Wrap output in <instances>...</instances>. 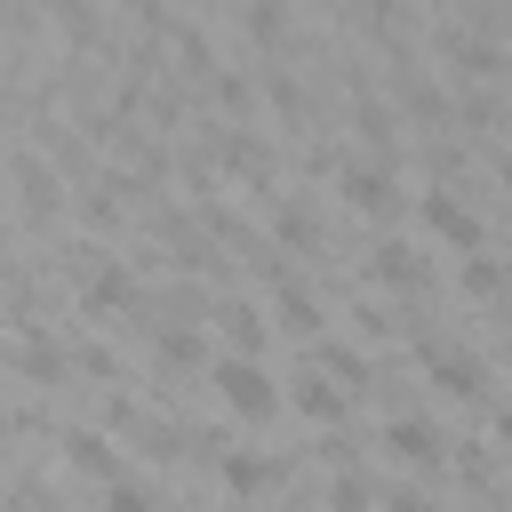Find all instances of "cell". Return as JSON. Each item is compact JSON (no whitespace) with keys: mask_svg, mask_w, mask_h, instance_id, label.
Masks as SVG:
<instances>
[{"mask_svg":"<svg viewBox=\"0 0 512 512\" xmlns=\"http://www.w3.org/2000/svg\"><path fill=\"white\" fill-rule=\"evenodd\" d=\"M56 448H64V464H72L80 480H96V488L128 472V464H120V440H112L104 424H64V432H56Z\"/></svg>","mask_w":512,"mask_h":512,"instance_id":"cell-8","label":"cell"},{"mask_svg":"<svg viewBox=\"0 0 512 512\" xmlns=\"http://www.w3.org/2000/svg\"><path fill=\"white\" fill-rule=\"evenodd\" d=\"M336 192H344V208L368 216V224H392V216H400V168H392V160H352V168L336 176Z\"/></svg>","mask_w":512,"mask_h":512,"instance_id":"cell-3","label":"cell"},{"mask_svg":"<svg viewBox=\"0 0 512 512\" xmlns=\"http://www.w3.org/2000/svg\"><path fill=\"white\" fill-rule=\"evenodd\" d=\"M8 432H16V424H8V408H0V448H8Z\"/></svg>","mask_w":512,"mask_h":512,"instance_id":"cell-25","label":"cell"},{"mask_svg":"<svg viewBox=\"0 0 512 512\" xmlns=\"http://www.w3.org/2000/svg\"><path fill=\"white\" fill-rule=\"evenodd\" d=\"M416 216H424V232H432V240H440L448 256H472V248L488 240V232H480V216H472V208H464V200H456L448 184H432V192L416 200Z\"/></svg>","mask_w":512,"mask_h":512,"instance_id":"cell-6","label":"cell"},{"mask_svg":"<svg viewBox=\"0 0 512 512\" xmlns=\"http://www.w3.org/2000/svg\"><path fill=\"white\" fill-rule=\"evenodd\" d=\"M208 96H216L224 120H248V112H256V80H248L240 64H216V72H208Z\"/></svg>","mask_w":512,"mask_h":512,"instance_id":"cell-21","label":"cell"},{"mask_svg":"<svg viewBox=\"0 0 512 512\" xmlns=\"http://www.w3.org/2000/svg\"><path fill=\"white\" fill-rule=\"evenodd\" d=\"M312 368H328L344 392H360V384L376 376V368H368V352H352V344H344V336H328V328L312 336Z\"/></svg>","mask_w":512,"mask_h":512,"instance_id":"cell-18","label":"cell"},{"mask_svg":"<svg viewBox=\"0 0 512 512\" xmlns=\"http://www.w3.org/2000/svg\"><path fill=\"white\" fill-rule=\"evenodd\" d=\"M240 32L272 56V48H280V32H288V8H280V0H240Z\"/></svg>","mask_w":512,"mask_h":512,"instance_id":"cell-22","label":"cell"},{"mask_svg":"<svg viewBox=\"0 0 512 512\" xmlns=\"http://www.w3.org/2000/svg\"><path fill=\"white\" fill-rule=\"evenodd\" d=\"M352 136L368 144V160H392V168H400V112H392V104L360 96V104H352Z\"/></svg>","mask_w":512,"mask_h":512,"instance_id":"cell-14","label":"cell"},{"mask_svg":"<svg viewBox=\"0 0 512 512\" xmlns=\"http://www.w3.org/2000/svg\"><path fill=\"white\" fill-rule=\"evenodd\" d=\"M384 456L424 472V464H448V440H440L432 416H384Z\"/></svg>","mask_w":512,"mask_h":512,"instance_id":"cell-11","label":"cell"},{"mask_svg":"<svg viewBox=\"0 0 512 512\" xmlns=\"http://www.w3.org/2000/svg\"><path fill=\"white\" fill-rule=\"evenodd\" d=\"M8 368L24 376V384H40V392H56L64 376H72V352L48 336V320H16L8 328Z\"/></svg>","mask_w":512,"mask_h":512,"instance_id":"cell-2","label":"cell"},{"mask_svg":"<svg viewBox=\"0 0 512 512\" xmlns=\"http://www.w3.org/2000/svg\"><path fill=\"white\" fill-rule=\"evenodd\" d=\"M40 16H48V32H56L72 56H88V48H96V0H48Z\"/></svg>","mask_w":512,"mask_h":512,"instance_id":"cell-19","label":"cell"},{"mask_svg":"<svg viewBox=\"0 0 512 512\" xmlns=\"http://www.w3.org/2000/svg\"><path fill=\"white\" fill-rule=\"evenodd\" d=\"M416 352H424V376H432V392L440 400H480L488 392V368L472 360V352H456V344H440V336H416Z\"/></svg>","mask_w":512,"mask_h":512,"instance_id":"cell-5","label":"cell"},{"mask_svg":"<svg viewBox=\"0 0 512 512\" xmlns=\"http://www.w3.org/2000/svg\"><path fill=\"white\" fill-rule=\"evenodd\" d=\"M360 272H368L376 288H424V256H416L408 240H392V232L368 248V264H360Z\"/></svg>","mask_w":512,"mask_h":512,"instance_id":"cell-16","label":"cell"},{"mask_svg":"<svg viewBox=\"0 0 512 512\" xmlns=\"http://www.w3.org/2000/svg\"><path fill=\"white\" fill-rule=\"evenodd\" d=\"M432 48H440V64H456V80H512V56L480 32H464V24H448Z\"/></svg>","mask_w":512,"mask_h":512,"instance_id":"cell-9","label":"cell"},{"mask_svg":"<svg viewBox=\"0 0 512 512\" xmlns=\"http://www.w3.org/2000/svg\"><path fill=\"white\" fill-rule=\"evenodd\" d=\"M72 368H80V376H120V352H112V344H80Z\"/></svg>","mask_w":512,"mask_h":512,"instance_id":"cell-23","label":"cell"},{"mask_svg":"<svg viewBox=\"0 0 512 512\" xmlns=\"http://www.w3.org/2000/svg\"><path fill=\"white\" fill-rule=\"evenodd\" d=\"M264 216H272V240H280L288 256H312V248H320V216H312L296 192H272V208H264Z\"/></svg>","mask_w":512,"mask_h":512,"instance_id":"cell-15","label":"cell"},{"mask_svg":"<svg viewBox=\"0 0 512 512\" xmlns=\"http://www.w3.org/2000/svg\"><path fill=\"white\" fill-rule=\"evenodd\" d=\"M456 288H464L472 304H504V296H512V264H496L488 248H472V256H456Z\"/></svg>","mask_w":512,"mask_h":512,"instance_id":"cell-17","label":"cell"},{"mask_svg":"<svg viewBox=\"0 0 512 512\" xmlns=\"http://www.w3.org/2000/svg\"><path fill=\"white\" fill-rule=\"evenodd\" d=\"M128 304H136L128 256H96V264L80 272V312H88V320H112V312H128Z\"/></svg>","mask_w":512,"mask_h":512,"instance_id":"cell-10","label":"cell"},{"mask_svg":"<svg viewBox=\"0 0 512 512\" xmlns=\"http://www.w3.org/2000/svg\"><path fill=\"white\" fill-rule=\"evenodd\" d=\"M216 168H224V176H240V184H264V192H272V176H280L272 144H264V136H248V128H224V136H216Z\"/></svg>","mask_w":512,"mask_h":512,"instance_id":"cell-12","label":"cell"},{"mask_svg":"<svg viewBox=\"0 0 512 512\" xmlns=\"http://www.w3.org/2000/svg\"><path fill=\"white\" fill-rule=\"evenodd\" d=\"M264 296H272V320H280L288 336H320V328H328L320 296H312V288L296 280V264H280V256L264 264Z\"/></svg>","mask_w":512,"mask_h":512,"instance_id":"cell-4","label":"cell"},{"mask_svg":"<svg viewBox=\"0 0 512 512\" xmlns=\"http://www.w3.org/2000/svg\"><path fill=\"white\" fill-rule=\"evenodd\" d=\"M216 336H224V352H264V336H272V328H264V312H256V304H240V296H232V304H216Z\"/></svg>","mask_w":512,"mask_h":512,"instance_id":"cell-20","label":"cell"},{"mask_svg":"<svg viewBox=\"0 0 512 512\" xmlns=\"http://www.w3.org/2000/svg\"><path fill=\"white\" fill-rule=\"evenodd\" d=\"M216 480H224V496H272L280 488V464L256 456V448H216Z\"/></svg>","mask_w":512,"mask_h":512,"instance_id":"cell-13","label":"cell"},{"mask_svg":"<svg viewBox=\"0 0 512 512\" xmlns=\"http://www.w3.org/2000/svg\"><path fill=\"white\" fill-rule=\"evenodd\" d=\"M208 384H216L224 416H240V424H264V416H280V376L264 368V352H224V360L208 368Z\"/></svg>","mask_w":512,"mask_h":512,"instance_id":"cell-1","label":"cell"},{"mask_svg":"<svg viewBox=\"0 0 512 512\" xmlns=\"http://www.w3.org/2000/svg\"><path fill=\"white\" fill-rule=\"evenodd\" d=\"M496 184H504V192H512V144H504V152H496Z\"/></svg>","mask_w":512,"mask_h":512,"instance_id":"cell-24","label":"cell"},{"mask_svg":"<svg viewBox=\"0 0 512 512\" xmlns=\"http://www.w3.org/2000/svg\"><path fill=\"white\" fill-rule=\"evenodd\" d=\"M280 408H296L304 424H328V432H336V424H344V408H352V392H344V384H336L328 368H312V360H304V368L288 376V392H280Z\"/></svg>","mask_w":512,"mask_h":512,"instance_id":"cell-7","label":"cell"}]
</instances>
